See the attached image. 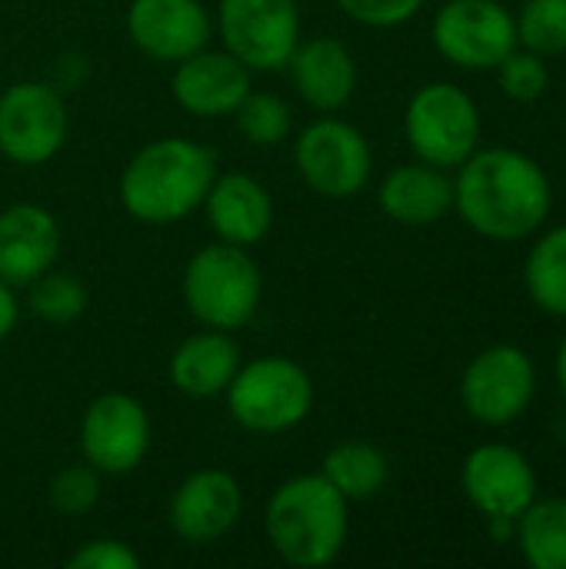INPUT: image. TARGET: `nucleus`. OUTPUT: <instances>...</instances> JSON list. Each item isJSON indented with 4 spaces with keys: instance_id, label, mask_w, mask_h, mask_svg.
<instances>
[{
    "instance_id": "obj_1",
    "label": "nucleus",
    "mask_w": 566,
    "mask_h": 569,
    "mask_svg": "<svg viewBox=\"0 0 566 569\" xmlns=\"http://www.w3.org/2000/svg\"><path fill=\"white\" fill-rule=\"evenodd\" d=\"M550 177L520 150H474L457 167L454 210L474 233L487 240L514 243L530 237L550 217Z\"/></svg>"
},
{
    "instance_id": "obj_2",
    "label": "nucleus",
    "mask_w": 566,
    "mask_h": 569,
    "mask_svg": "<svg viewBox=\"0 0 566 569\" xmlns=\"http://www.w3.org/2000/svg\"><path fill=\"white\" fill-rule=\"evenodd\" d=\"M217 177V157L187 140L160 137L140 147L120 173L123 210L153 227L177 223L203 207V197Z\"/></svg>"
},
{
    "instance_id": "obj_3",
    "label": "nucleus",
    "mask_w": 566,
    "mask_h": 569,
    "mask_svg": "<svg viewBox=\"0 0 566 569\" xmlns=\"http://www.w3.org/2000/svg\"><path fill=\"white\" fill-rule=\"evenodd\" d=\"M264 530L287 567H330L347 543L350 503L324 473H300L280 483L267 500Z\"/></svg>"
},
{
    "instance_id": "obj_4",
    "label": "nucleus",
    "mask_w": 566,
    "mask_h": 569,
    "mask_svg": "<svg viewBox=\"0 0 566 569\" xmlns=\"http://www.w3.org/2000/svg\"><path fill=\"white\" fill-rule=\"evenodd\" d=\"M264 280L260 267L247 247L207 243L200 247L183 270V303L200 327L210 330H240L254 320L260 307Z\"/></svg>"
},
{
    "instance_id": "obj_5",
    "label": "nucleus",
    "mask_w": 566,
    "mask_h": 569,
    "mask_svg": "<svg viewBox=\"0 0 566 569\" xmlns=\"http://www.w3.org/2000/svg\"><path fill=\"white\" fill-rule=\"evenodd\" d=\"M227 393L230 417L250 433H287L310 417L314 380L287 357H257L240 363Z\"/></svg>"
},
{
    "instance_id": "obj_6",
    "label": "nucleus",
    "mask_w": 566,
    "mask_h": 569,
    "mask_svg": "<svg viewBox=\"0 0 566 569\" xmlns=\"http://www.w3.org/2000/svg\"><path fill=\"white\" fill-rule=\"evenodd\" d=\"M404 133L417 160L440 170H457L480 143V110L467 90L437 80L410 97Z\"/></svg>"
},
{
    "instance_id": "obj_7",
    "label": "nucleus",
    "mask_w": 566,
    "mask_h": 569,
    "mask_svg": "<svg viewBox=\"0 0 566 569\" xmlns=\"http://www.w3.org/2000/svg\"><path fill=\"white\" fill-rule=\"evenodd\" d=\"M294 163L314 193L330 200H347L367 187L374 170V153L357 127L337 117H320L300 130L294 143Z\"/></svg>"
},
{
    "instance_id": "obj_8",
    "label": "nucleus",
    "mask_w": 566,
    "mask_h": 569,
    "mask_svg": "<svg viewBox=\"0 0 566 569\" xmlns=\"http://www.w3.org/2000/svg\"><path fill=\"white\" fill-rule=\"evenodd\" d=\"M217 30L250 73L284 70L300 43L297 0H220Z\"/></svg>"
},
{
    "instance_id": "obj_9",
    "label": "nucleus",
    "mask_w": 566,
    "mask_h": 569,
    "mask_svg": "<svg viewBox=\"0 0 566 569\" xmlns=\"http://www.w3.org/2000/svg\"><path fill=\"white\" fill-rule=\"evenodd\" d=\"M534 390V360L514 343H494L467 363L460 380V403L477 423L507 427L527 413Z\"/></svg>"
},
{
    "instance_id": "obj_10",
    "label": "nucleus",
    "mask_w": 566,
    "mask_h": 569,
    "mask_svg": "<svg viewBox=\"0 0 566 569\" xmlns=\"http://www.w3.org/2000/svg\"><path fill=\"white\" fill-rule=\"evenodd\" d=\"M440 57L464 70H497L517 47V17L497 0H447L430 27Z\"/></svg>"
},
{
    "instance_id": "obj_11",
    "label": "nucleus",
    "mask_w": 566,
    "mask_h": 569,
    "mask_svg": "<svg viewBox=\"0 0 566 569\" xmlns=\"http://www.w3.org/2000/svg\"><path fill=\"white\" fill-rule=\"evenodd\" d=\"M67 140L63 97L40 80H20L0 93V153L20 167H40Z\"/></svg>"
},
{
    "instance_id": "obj_12",
    "label": "nucleus",
    "mask_w": 566,
    "mask_h": 569,
    "mask_svg": "<svg viewBox=\"0 0 566 569\" xmlns=\"http://www.w3.org/2000/svg\"><path fill=\"white\" fill-rule=\"evenodd\" d=\"M150 447V417L130 393H100L80 420L83 460L107 473L123 477L137 470Z\"/></svg>"
},
{
    "instance_id": "obj_13",
    "label": "nucleus",
    "mask_w": 566,
    "mask_h": 569,
    "mask_svg": "<svg viewBox=\"0 0 566 569\" xmlns=\"http://www.w3.org/2000/svg\"><path fill=\"white\" fill-rule=\"evenodd\" d=\"M464 497L490 520H517L537 500V473L530 460L507 443H484L467 453L460 470Z\"/></svg>"
},
{
    "instance_id": "obj_14",
    "label": "nucleus",
    "mask_w": 566,
    "mask_h": 569,
    "mask_svg": "<svg viewBox=\"0 0 566 569\" xmlns=\"http://www.w3.org/2000/svg\"><path fill=\"white\" fill-rule=\"evenodd\" d=\"M244 513V490L234 473L227 470H193L187 480L170 497V530L190 543V547H207L227 537Z\"/></svg>"
},
{
    "instance_id": "obj_15",
    "label": "nucleus",
    "mask_w": 566,
    "mask_h": 569,
    "mask_svg": "<svg viewBox=\"0 0 566 569\" xmlns=\"http://www.w3.org/2000/svg\"><path fill=\"white\" fill-rule=\"evenodd\" d=\"M214 33V20L200 0H130L127 37L130 43L157 60L180 63L203 50Z\"/></svg>"
},
{
    "instance_id": "obj_16",
    "label": "nucleus",
    "mask_w": 566,
    "mask_h": 569,
    "mask_svg": "<svg viewBox=\"0 0 566 569\" xmlns=\"http://www.w3.org/2000/svg\"><path fill=\"white\" fill-rule=\"evenodd\" d=\"M170 90L187 113L210 120V117H230L254 87H250V70L230 50L203 47L187 60L173 63Z\"/></svg>"
},
{
    "instance_id": "obj_17",
    "label": "nucleus",
    "mask_w": 566,
    "mask_h": 569,
    "mask_svg": "<svg viewBox=\"0 0 566 569\" xmlns=\"http://www.w3.org/2000/svg\"><path fill=\"white\" fill-rule=\"evenodd\" d=\"M60 227L57 217L37 203H13L0 213V280L30 287L57 267Z\"/></svg>"
},
{
    "instance_id": "obj_18",
    "label": "nucleus",
    "mask_w": 566,
    "mask_h": 569,
    "mask_svg": "<svg viewBox=\"0 0 566 569\" xmlns=\"http://www.w3.org/2000/svg\"><path fill=\"white\" fill-rule=\"evenodd\" d=\"M203 210L217 240L234 247H254L274 227V200L267 187L237 170L214 177L203 197Z\"/></svg>"
},
{
    "instance_id": "obj_19",
    "label": "nucleus",
    "mask_w": 566,
    "mask_h": 569,
    "mask_svg": "<svg viewBox=\"0 0 566 569\" xmlns=\"http://www.w3.org/2000/svg\"><path fill=\"white\" fill-rule=\"evenodd\" d=\"M287 70L304 103L320 113L347 107L357 90V60L337 37H310L297 43Z\"/></svg>"
},
{
    "instance_id": "obj_20",
    "label": "nucleus",
    "mask_w": 566,
    "mask_h": 569,
    "mask_svg": "<svg viewBox=\"0 0 566 569\" xmlns=\"http://www.w3.org/2000/svg\"><path fill=\"white\" fill-rule=\"evenodd\" d=\"M380 210L404 227H430L454 210V180L424 160L394 167L380 183Z\"/></svg>"
},
{
    "instance_id": "obj_21",
    "label": "nucleus",
    "mask_w": 566,
    "mask_h": 569,
    "mask_svg": "<svg viewBox=\"0 0 566 569\" xmlns=\"http://www.w3.org/2000/svg\"><path fill=\"white\" fill-rule=\"evenodd\" d=\"M240 347L227 330L190 333L170 357V383L193 400L220 397L240 370Z\"/></svg>"
},
{
    "instance_id": "obj_22",
    "label": "nucleus",
    "mask_w": 566,
    "mask_h": 569,
    "mask_svg": "<svg viewBox=\"0 0 566 569\" xmlns=\"http://www.w3.org/2000/svg\"><path fill=\"white\" fill-rule=\"evenodd\" d=\"M320 473L334 483V490L347 503H360L377 497L390 480V460L380 447L364 440H347L327 450Z\"/></svg>"
},
{
    "instance_id": "obj_23",
    "label": "nucleus",
    "mask_w": 566,
    "mask_h": 569,
    "mask_svg": "<svg viewBox=\"0 0 566 569\" xmlns=\"http://www.w3.org/2000/svg\"><path fill=\"white\" fill-rule=\"evenodd\" d=\"M517 543L534 569H566V500H534L517 517Z\"/></svg>"
},
{
    "instance_id": "obj_24",
    "label": "nucleus",
    "mask_w": 566,
    "mask_h": 569,
    "mask_svg": "<svg viewBox=\"0 0 566 569\" xmlns=\"http://www.w3.org/2000/svg\"><path fill=\"white\" fill-rule=\"evenodd\" d=\"M527 293L530 300L550 313V317H566V223L544 233L524 267Z\"/></svg>"
},
{
    "instance_id": "obj_25",
    "label": "nucleus",
    "mask_w": 566,
    "mask_h": 569,
    "mask_svg": "<svg viewBox=\"0 0 566 569\" xmlns=\"http://www.w3.org/2000/svg\"><path fill=\"white\" fill-rule=\"evenodd\" d=\"M230 117L237 120V130L254 147H277L294 130L290 107L277 93H257V90H250Z\"/></svg>"
},
{
    "instance_id": "obj_26",
    "label": "nucleus",
    "mask_w": 566,
    "mask_h": 569,
    "mask_svg": "<svg viewBox=\"0 0 566 569\" xmlns=\"http://www.w3.org/2000/svg\"><path fill=\"white\" fill-rule=\"evenodd\" d=\"M30 310L53 323V327H63V323H73L77 317H83L87 310V290L77 277L70 273H57V270H47L43 277H37L30 287Z\"/></svg>"
},
{
    "instance_id": "obj_27",
    "label": "nucleus",
    "mask_w": 566,
    "mask_h": 569,
    "mask_svg": "<svg viewBox=\"0 0 566 569\" xmlns=\"http://www.w3.org/2000/svg\"><path fill=\"white\" fill-rule=\"evenodd\" d=\"M517 43L540 57L566 50V0H527L517 17Z\"/></svg>"
},
{
    "instance_id": "obj_28",
    "label": "nucleus",
    "mask_w": 566,
    "mask_h": 569,
    "mask_svg": "<svg viewBox=\"0 0 566 569\" xmlns=\"http://www.w3.org/2000/svg\"><path fill=\"white\" fill-rule=\"evenodd\" d=\"M500 87L510 100L517 103H534L547 93L550 87V70L547 60L527 47H514L504 60H500Z\"/></svg>"
},
{
    "instance_id": "obj_29",
    "label": "nucleus",
    "mask_w": 566,
    "mask_h": 569,
    "mask_svg": "<svg viewBox=\"0 0 566 569\" xmlns=\"http://www.w3.org/2000/svg\"><path fill=\"white\" fill-rule=\"evenodd\" d=\"M100 470H93L87 460L77 463V467H67L60 470L53 480H50V490H47V500L57 513L63 517H83L97 507L100 500Z\"/></svg>"
},
{
    "instance_id": "obj_30",
    "label": "nucleus",
    "mask_w": 566,
    "mask_h": 569,
    "mask_svg": "<svg viewBox=\"0 0 566 569\" xmlns=\"http://www.w3.org/2000/svg\"><path fill=\"white\" fill-rule=\"evenodd\" d=\"M334 3L364 27H400L410 17H417V10L427 0H334Z\"/></svg>"
},
{
    "instance_id": "obj_31",
    "label": "nucleus",
    "mask_w": 566,
    "mask_h": 569,
    "mask_svg": "<svg viewBox=\"0 0 566 569\" xmlns=\"http://www.w3.org/2000/svg\"><path fill=\"white\" fill-rule=\"evenodd\" d=\"M67 569H140V557L120 540H90L67 557Z\"/></svg>"
},
{
    "instance_id": "obj_32",
    "label": "nucleus",
    "mask_w": 566,
    "mask_h": 569,
    "mask_svg": "<svg viewBox=\"0 0 566 569\" xmlns=\"http://www.w3.org/2000/svg\"><path fill=\"white\" fill-rule=\"evenodd\" d=\"M17 320H20V303L13 297V287L0 280V340H7L13 333Z\"/></svg>"
},
{
    "instance_id": "obj_33",
    "label": "nucleus",
    "mask_w": 566,
    "mask_h": 569,
    "mask_svg": "<svg viewBox=\"0 0 566 569\" xmlns=\"http://www.w3.org/2000/svg\"><path fill=\"white\" fill-rule=\"evenodd\" d=\"M557 383H560V390H564L566 397V337L564 343H560V350H557Z\"/></svg>"
}]
</instances>
